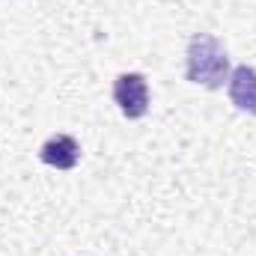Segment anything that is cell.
<instances>
[{"label": "cell", "instance_id": "cell-1", "mask_svg": "<svg viewBox=\"0 0 256 256\" xmlns=\"http://www.w3.org/2000/svg\"><path fill=\"white\" fill-rule=\"evenodd\" d=\"M185 78L206 86V90H220L230 80V54L226 48L208 36V33H194L185 51Z\"/></svg>", "mask_w": 256, "mask_h": 256}, {"label": "cell", "instance_id": "cell-2", "mask_svg": "<svg viewBox=\"0 0 256 256\" xmlns=\"http://www.w3.org/2000/svg\"><path fill=\"white\" fill-rule=\"evenodd\" d=\"M114 102L126 120H143L149 114V80L140 72H126L114 80Z\"/></svg>", "mask_w": 256, "mask_h": 256}, {"label": "cell", "instance_id": "cell-3", "mask_svg": "<svg viewBox=\"0 0 256 256\" xmlns=\"http://www.w3.org/2000/svg\"><path fill=\"white\" fill-rule=\"evenodd\" d=\"M226 90H230V102L242 114L256 116V68L254 66H236L230 72Z\"/></svg>", "mask_w": 256, "mask_h": 256}, {"label": "cell", "instance_id": "cell-4", "mask_svg": "<svg viewBox=\"0 0 256 256\" xmlns=\"http://www.w3.org/2000/svg\"><path fill=\"white\" fill-rule=\"evenodd\" d=\"M39 158H42V164H48V167L72 170V167H78V161H80V146H78V140L68 137V134H54V137H48V140L42 143Z\"/></svg>", "mask_w": 256, "mask_h": 256}]
</instances>
